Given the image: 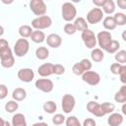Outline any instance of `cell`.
I'll return each mask as SVG.
<instances>
[{"mask_svg":"<svg viewBox=\"0 0 126 126\" xmlns=\"http://www.w3.org/2000/svg\"><path fill=\"white\" fill-rule=\"evenodd\" d=\"M75 105H76V99L72 94H66L63 95L62 101H61V106H62V110L64 113L68 114L71 111H73Z\"/></svg>","mask_w":126,"mask_h":126,"instance_id":"obj_8","label":"cell"},{"mask_svg":"<svg viewBox=\"0 0 126 126\" xmlns=\"http://www.w3.org/2000/svg\"><path fill=\"white\" fill-rule=\"evenodd\" d=\"M31 39L32 41H33L34 43H41L45 40V34L43 32L41 31H37V30H34L32 31V34H31Z\"/></svg>","mask_w":126,"mask_h":126,"instance_id":"obj_19","label":"cell"},{"mask_svg":"<svg viewBox=\"0 0 126 126\" xmlns=\"http://www.w3.org/2000/svg\"><path fill=\"white\" fill-rule=\"evenodd\" d=\"M104 1H105V0H94V1H93V3H94V5L95 7L100 8V7H102V6H103Z\"/></svg>","mask_w":126,"mask_h":126,"instance_id":"obj_43","label":"cell"},{"mask_svg":"<svg viewBox=\"0 0 126 126\" xmlns=\"http://www.w3.org/2000/svg\"><path fill=\"white\" fill-rule=\"evenodd\" d=\"M119 77H120V81L125 85V83H126V66L125 65L122 66L121 71L119 73Z\"/></svg>","mask_w":126,"mask_h":126,"instance_id":"obj_40","label":"cell"},{"mask_svg":"<svg viewBox=\"0 0 126 126\" xmlns=\"http://www.w3.org/2000/svg\"><path fill=\"white\" fill-rule=\"evenodd\" d=\"M126 107H125V103H123V106H122V112H123V114H125L126 113Z\"/></svg>","mask_w":126,"mask_h":126,"instance_id":"obj_48","label":"cell"},{"mask_svg":"<svg viewBox=\"0 0 126 126\" xmlns=\"http://www.w3.org/2000/svg\"><path fill=\"white\" fill-rule=\"evenodd\" d=\"M30 9L34 15H36L38 17L43 16L46 13V5L42 0L30 1Z\"/></svg>","mask_w":126,"mask_h":126,"instance_id":"obj_9","label":"cell"},{"mask_svg":"<svg viewBox=\"0 0 126 126\" xmlns=\"http://www.w3.org/2000/svg\"><path fill=\"white\" fill-rule=\"evenodd\" d=\"M65 73V67L61 64H53V74L62 75Z\"/></svg>","mask_w":126,"mask_h":126,"instance_id":"obj_37","label":"cell"},{"mask_svg":"<svg viewBox=\"0 0 126 126\" xmlns=\"http://www.w3.org/2000/svg\"><path fill=\"white\" fill-rule=\"evenodd\" d=\"M113 17V20L115 22V25L116 27L117 26H124L126 24V15L124 13H121V12H118V13H115Z\"/></svg>","mask_w":126,"mask_h":126,"instance_id":"obj_28","label":"cell"},{"mask_svg":"<svg viewBox=\"0 0 126 126\" xmlns=\"http://www.w3.org/2000/svg\"><path fill=\"white\" fill-rule=\"evenodd\" d=\"M122 66H123V65H121V64H119V63H113V64H111V66H110V72H111L112 74H114V75H119Z\"/></svg>","mask_w":126,"mask_h":126,"instance_id":"obj_38","label":"cell"},{"mask_svg":"<svg viewBox=\"0 0 126 126\" xmlns=\"http://www.w3.org/2000/svg\"><path fill=\"white\" fill-rule=\"evenodd\" d=\"M65 119L66 117L61 114V113H57L55 114L53 117H52V123L55 125V126H59V125H62L64 122H65Z\"/></svg>","mask_w":126,"mask_h":126,"instance_id":"obj_34","label":"cell"},{"mask_svg":"<svg viewBox=\"0 0 126 126\" xmlns=\"http://www.w3.org/2000/svg\"><path fill=\"white\" fill-rule=\"evenodd\" d=\"M114 100L118 103H125L126 101V86L123 85L120 90L114 94Z\"/></svg>","mask_w":126,"mask_h":126,"instance_id":"obj_20","label":"cell"},{"mask_svg":"<svg viewBox=\"0 0 126 126\" xmlns=\"http://www.w3.org/2000/svg\"><path fill=\"white\" fill-rule=\"evenodd\" d=\"M76 32H77V30H76L74 24H71V23L65 24V26H64V32H65L66 34L71 35V34H74Z\"/></svg>","mask_w":126,"mask_h":126,"instance_id":"obj_36","label":"cell"},{"mask_svg":"<svg viewBox=\"0 0 126 126\" xmlns=\"http://www.w3.org/2000/svg\"><path fill=\"white\" fill-rule=\"evenodd\" d=\"M117 5L119 6V8L121 9H126V1L125 0H118L117 1Z\"/></svg>","mask_w":126,"mask_h":126,"instance_id":"obj_44","label":"cell"},{"mask_svg":"<svg viewBox=\"0 0 126 126\" xmlns=\"http://www.w3.org/2000/svg\"><path fill=\"white\" fill-rule=\"evenodd\" d=\"M8 95V88L4 84H0V99L6 98Z\"/></svg>","mask_w":126,"mask_h":126,"instance_id":"obj_39","label":"cell"},{"mask_svg":"<svg viewBox=\"0 0 126 126\" xmlns=\"http://www.w3.org/2000/svg\"><path fill=\"white\" fill-rule=\"evenodd\" d=\"M18 78L24 83H30L34 78V72L31 68H22L18 71Z\"/></svg>","mask_w":126,"mask_h":126,"instance_id":"obj_12","label":"cell"},{"mask_svg":"<svg viewBox=\"0 0 126 126\" xmlns=\"http://www.w3.org/2000/svg\"><path fill=\"white\" fill-rule=\"evenodd\" d=\"M12 97L16 101H22L27 97V92L23 88H16L12 93Z\"/></svg>","mask_w":126,"mask_h":126,"instance_id":"obj_18","label":"cell"},{"mask_svg":"<svg viewBox=\"0 0 126 126\" xmlns=\"http://www.w3.org/2000/svg\"><path fill=\"white\" fill-rule=\"evenodd\" d=\"M4 123H5V120L2 117H0V126H4Z\"/></svg>","mask_w":126,"mask_h":126,"instance_id":"obj_47","label":"cell"},{"mask_svg":"<svg viewBox=\"0 0 126 126\" xmlns=\"http://www.w3.org/2000/svg\"><path fill=\"white\" fill-rule=\"evenodd\" d=\"M87 109L89 110L90 113L94 114L96 117H102V116H104V113L101 110L100 103H98L96 101H94V100L89 101L87 103Z\"/></svg>","mask_w":126,"mask_h":126,"instance_id":"obj_13","label":"cell"},{"mask_svg":"<svg viewBox=\"0 0 126 126\" xmlns=\"http://www.w3.org/2000/svg\"><path fill=\"white\" fill-rule=\"evenodd\" d=\"M116 63H119L121 65H124L126 63V51L125 50H118L114 56Z\"/></svg>","mask_w":126,"mask_h":126,"instance_id":"obj_31","label":"cell"},{"mask_svg":"<svg viewBox=\"0 0 126 126\" xmlns=\"http://www.w3.org/2000/svg\"><path fill=\"white\" fill-rule=\"evenodd\" d=\"M61 15L63 20H65L66 22H71L73 21L76 16H77V9L74 6L73 3L71 2H65L63 3L62 7H61Z\"/></svg>","mask_w":126,"mask_h":126,"instance_id":"obj_1","label":"cell"},{"mask_svg":"<svg viewBox=\"0 0 126 126\" xmlns=\"http://www.w3.org/2000/svg\"><path fill=\"white\" fill-rule=\"evenodd\" d=\"M102 25H103L104 29L107 30V31H112V30H114L116 28V25H115V22H114L112 16H106L103 19Z\"/></svg>","mask_w":126,"mask_h":126,"instance_id":"obj_25","label":"cell"},{"mask_svg":"<svg viewBox=\"0 0 126 126\" xmlns=\"http://www.w3.org/2000/svg\"><path fill=\"white\" fill-rule=\"evenodd\" d=\"M82 80L90 86H96L100 82V76L94 71H87L82 75Z\"/></svg>","mask_w":126,"mask_h":126,"instance_id":"obj_10","label":"cell"},{"mask_svg":"<svg viewBox=\"0 0 126 126\" xmlns=\"http://www.w3.org/2000/svg\"><path fill=\"white\" fill-rule=\"evenodd\" d=\"M4 33V28L2 26H0V36H2Z\"/></svg>","mask_w":126,"mask_h":126,"instance_id":"obj_46","label":"cell"},{"mask_svg":"<svg viewBox=\"0 0 126 126\" xmlns=\"http://www.w3.org/2000/svg\"><path fill=\"white\" fill-rule=\"evenodd\" d=\"M32 126H48V124L45 122H36V123H33Z\"/></svg>","mask_w":126,"mask_h":126,"instance_id":"obj_45","label":"cell"},{"mask_svg":"<svg viewBox=\"0 0 126 126\" xmlns=\"http://www.w3.org/2000/svg\"><path fill=\"white\" fill-rule=\"evenodd\" d=\"M30 49V42L27 38H19L16 43L14 44V53L17 57H23L25 56Z\"/></svg>","mask_w":126,"mask_h":126,"instance_id":"obj_2","label":"cell"},{"mask_svg":"<svg viewBox=\"0 0 126 126\" xmlns=\"http://www.w3.org/2000/svg\"><path fill=\"white\" fill-rule=\"evenodd\" d=\"M91 58L94 62H101L104 58V53L100 48H94L91 52Z\"/></svg>","mask_w":126,"mask_h":126,"instance_id":"obj_21","label":"cell"},{"mask_svg":"<svg viewBox=\"0 0 126 126\" xmlns=\"http://www.w3.org/2000/svg\"><path fill=\"white\" fill-rule=\"evenodd\" d=\"M34 86L37 90H39L43 93H46V94L52 92V90L54 88L53 82L49 79H38L35 81Z\"/></svg>","mask_w":126,"mask_h":126,"instance_id":"obj_11","label":"cell"},{"mask_svg":"<svg viewBox=\"0 0 126 126\" xmlns=\"http://www.w3.org/2000/svg\"><path fill=\"white\" fill-rule=\"evenodd\" d=\"M82 126H96V122L93 118H87L84 120Z\"/></svg>","mask_w":126,"mask_h":126,"instance_id":"obj_41","label":"cell"},{"mask_svg":"<svg viewBox=\"0 0 126 126\" xmlns=\"http://www.w3.org/2000/svg\"><path fill=\"white\" fill-rule=\"evenodd\" d=\"M19 34L23 37V38H28L31 36L32 32V29L31 26H28V25H23L19 28Z\"/></svg>","mask_w":126,"mask_h":126,"instance_id":"obj_26","label":"cell"},{"mask_svg":"<svg viewBox=\"0 0 126 126\" xmlns=\"http://www.w3.org/2000/svg\"><path fill=\"white\" fill-rule=\"evenodd\" d=\"M8 47H9L8 41L6 39H4V38H0V52L5 50V49H7Z\"/></svg>","mask_w":126,"mask_h":126,"instance_id":"obj_42","label":"cell"},{"mask_svg":"<svg viewBox=\"0 0 126 126\" xmlns=\"http://www.w3.org/2000/svg\"><path fill=\"white\" fill-rule=\"evenodd\" d=\"M107 123L109 126H120L123 123V115L117 112H112L107 118Z\"/></svg>","mask_w":126,"mask_h":126,"instance_id":"obj_15","label":"cell"},{"mask_svg":"<svg viewBox=\"0 0 126 126\" xmlns=\"http://www.w3.org/2000/svg\"><path fill=\"white\" fill-rule=\"evenodd\" d=\"M43 110L48 114L55 113V111L57 110V105L53 100H47L43 103Z\"/></svg>","mask_w":126,"mask_h":126,"instance_id":"obj_27","label":"cell"},{"mask_svg":"<svg viewBox=\"0 0 126 126\" xmlns=\"http://www.w3.org/2000/svg\"><path fill=\"white\" fill-rule=\"evenodd\" d=\"M74 26H75L76 30L79 31V32H83V31L89 29L88 28V23H87V21L83 17L76 18L75 19V22H74Z\"/></svg>","mask_w":126,"mask_h":126,"instance_id":"obj_22","label":"cell"},{"mask_svg":"<svg viewBox=\"0 0 126 126\" xmlns=\"http://www.w3.org/2000/svg\"><path fill=\"white\" fill-rule=\"evenodd\" d=\"M72 71H73V73H74L75 75H77V76H82V75L86 72V69H85V67L83 66V64H82L81 62H77V63H75V64L73 65Z\"/></svg>","mask_w":126,"mask_h":126,"instance_id":"obj_32","label":"cell"},{"mask_svg":"<svg viewBox=\"0 0 126 126\" xmlns=\"http://www.w3.org/2000/svg\"><path fill=\"white\" fill-rule=\"evenodd\" d=\"M4 126H12V125L10 124V122H8V121H5V123H4Z\"/></svg>","mask_w":126,"mask_h":126,"instance_id":"obj_49","label":"cell"},{"mask_svg":"<svg viewBox=\"0 0 126 126\" xmlns=\"http://www.w3.org/2000/svg\"><path fill=\"white\" fill-rule=\"evenodd\" d=\"M103 18V12L100 8H93L92 10H90L87 14V23L92 24V25H95L97 23H99Z\"/></svg>","mask_w":126,"mask_h":126,"instance_id":"obj_7","label":"cell"},{"mask_svg":"<svg viewBox=\"0 0 126 126\" xmlns=\"http://www.w3.org/2000/svg\"><path fill=\"white\" fill-rule=\"evenodd\" d=\"M35 56L39 60H44L49 56V50L45 46L37 47L36 50H35Z\"/></svg>","mask_w":126,"mask_h":126,"instance_id":"obj_23","label":"cell"},{"mask_svg":"<svg viewBox=\"0 0 126 126\" xmlns=\"http://www.w3.org/2000/svg\"><path fill=\"white\" fill-rule=\"evenodd\" d=\"M37 73L41 77H48L53 74V64L52 63H44L37 68Z\"/></svg>","mask_w":126,"mask_h":126,"instance_id":"obj_16","label":"cell"},{"mask_svg":"<svg viewBox=\"0 0 126 126\" xmlns=\"http://www.w3.org/2000/svg\"><path fill=\"white\" fill-rule=\"evenodd\" d=\"M0 63L4 68H11L14 66L15 58L10 47L0 52Z\"/></svg>","mask_w":126,"mask_h":126,"instance_id":"obj_5","label":"cell"},{"mask_svg":"<svg viewBox=\"0 0 126 126\" xmlns=\"http://www.w3.org/2000/svg\"><path fill=\"white\" fill-rule=\"evenodd\" d=\"M100 106H101V110L104 113V115L105 114L112 113L114 111V109H115V105L112 102H108V101H105V102L100 103Z\"/></svg>","mask_w":126,"mask_h":126,"instance_id":"obj_30","label":"cell"},{"mask_svg":"<svg viewBox=\"0 0 126 126\" xmlns=\"http://www.w3.org/2000/svg\"><path fill=\"white\" fill-rule=\"evenodd\" d=\"M96 36V43H98L101 50H106L110 42L112 41V35L107 31H101L97 33Z\"/></svg>","mask_w":126,"mask_h":126,"instance_id":"obj_6","label":"cell"},{"mask_svg":"<svg viewBox=\"0 0 126 126\" xmlns=\"http://www.w3.org/2000/svg\"><path fill=\"white\" fill-rule=\"evenodd\" d=\"M52 24V20L49 16L43 15L40 17H36L35 19H33L32 21V28L37 30V31H41L44 29H47L51 26Z\"/></svg>","mask_w":126,"mask_h":126,"instance_id":"obj_3","label":"cell"},{"mask_svg":"<svg viewBox=\"0 0 126 126\" xmlns=\"http://www.w3.org/2000/svg\"><path fill=\"white\" fill-rule=\"evenodd\" d=\"M5 110L8 112V113H14L18 108H19V104L16 100L12 99V100H8L6 103H5V106H4Z\"/></svg>","mask_w":126,"mask_h":126,"instance_id":"obj_29","label":"cell"},{"mask_svg":"<svg viewBox=\"0 0 126 126\" xmlns=\"http://www.w3.org/2000/svg\"><path fill=\"white\" fill-rule=\"evenodd\" d=\"M125 32H126V31H123V34H122V37H123V40H125Z\"/></svg>","mask_w":126,"mask_h":126,"instance_id":"obj_50","label":"cell"},{"mask_svg":"<svg viewBox=\"0 0 126 126\" xmlns=\"http://www.w3.org/2000/svg\"><path fill=\"white\" fill-rule=\"evenodd\" d=\"M12 126H27L26 117L23 113H16L12 117Z\"/></svg>","mask_w":126,"mask_h":126,"instance_id":"obj_17","label":"cell"},{"mask_svg":"<svg viewBox=\"0 0 126 126\" xmlns=\"http://www.w3.org/2000/svg\"><path fill=\"white\" fill-rule=\"evenodd\" d=\"M119 47H120V43L118 40H115V39H112V41L110 42V44L108 45V47L106 48V52L108 53H116L118 50H119Z\"/></svg>","mask_w":126,"mask_h":126,"instance_id":"obj_33","label":"cell"},{"mask_svg":"<svg viewBox=\"0 0 126 126\" xmlns=\"http://www.w3.org/2000/svg\"><path fill=\"white\" fill-rule=\"evenodd\" d=\"M66 126H82L79 119L76 116H69L65 119Z\"/></svg>","mask_w":126,"mask_h":126,"instance_id":"obj_35","label":"cell"},{"mask_svg":"<svg viewBox=\"0 0 126 126\" xmlns=\"http://www.w3.org/2000/svg\"><path fill=\"white\" fill-rule=\"evenodd\" d=\"M81 37L84 41V44L86 45L87 48H90V49H94L96 45V36L94 34V32L90 30V29H87L85 31L82 32L81 33Z\"/></svg>","mask_w":126,"mask_h":126,"instance_id":"obj_4","label":"cell"},{"mask_svg":"<svg viewBox=\"0 0 126 126\" xmlns=\"http://www.w3.org/2000/svg\"><path fill=\"white\" fill-rule=\"evenodd\" d=\"M47 45L52 48H58L62 43V37L57 33H50L45 38Z\"/></svg>","mask_w":126,"mask_h":126,"instance_id":"obj_14","label":"cell"},{"mask_svg":"<svg viewBox=\"0 0 126 126\" xmlns=\"http://www.w3.org/2000/svg\"><path fill=\"white\" fill-rule=\"evenodd\" d=\"M115 11V4L112 0H105L104 4L102 6V12H104L107 15H110L114 13Z\"/></svg>","mask_w":126,"mask_h":126,"instance_id":"obj_24","label":"cell"}]
</instances>
